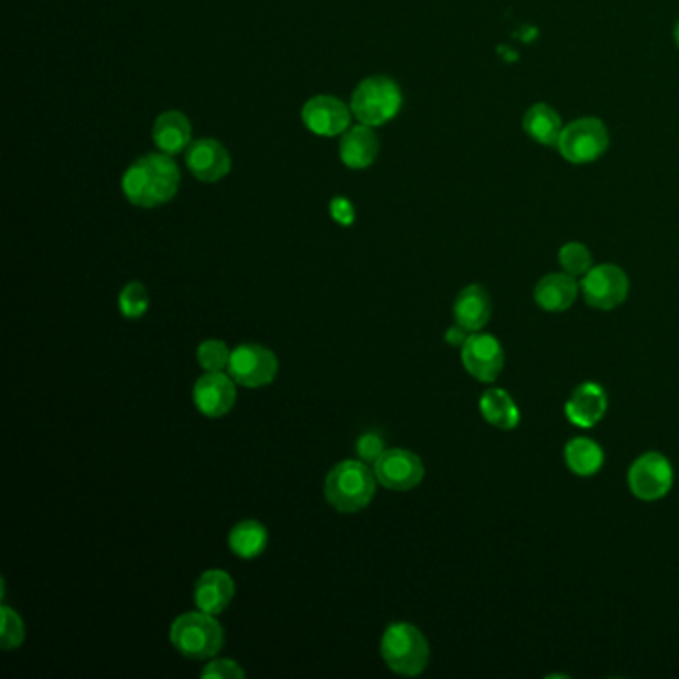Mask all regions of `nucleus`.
<instances>
[{
  "label": "nucleus",
  "instance_id": "obj_1",
  "mask_svg": "<svg viewBox=\"0 0 679 679\" xmlns=\"http://www.w3.org/2000/svg\"><path fill=\"white\" fill-rule=\"evenodd\" d=\"M180 187V170L170 155L148 154L138 158L122 177V192L138 207L164 206L174 200Z\"/></svg>",
  "mask_w": 679,
  "mask_h": 679
},
{
  "label": "nucleus",
  "instance_id": "obj_2",
  "mask_svg": "<svg viewBox=\"0 0 679 679\" xmlns=\"http://www.w3.org/2000/svg\"><path fill=\"white\" fill-rule=\"evenodd\" d=\"M377 476L363 461H343L325 478V498L335 510L353 515L367 508L375 496Z\"/></svg>",
  "mask_w": 679,
  "mask_h": 679
},
{
  "label": "nucleus",
  "instance_id": "obj_3",
  "mask_svg": "<svg viewBox=\"0 0 679 679\" xmlns=\"http://www.w3.org/2000/svg\"><path fill=\"white\" fill-rule=\"evenodd\" d=\"M170 639L175 651L187 659H209L224 648V628L216 617L206 612H187L175 617L170 628Z\"/></svg>",
  "mask_w": 679,
  "mask_h": 679
},
{
  "label": "nucleus",
  "instance_id": "obj_4",
  "mask_svg": "<svg viewBox=\"0 0 679 679\" xmlns=\"http://www.w3.org/2000/svg\"><path fill=\"white\" fill-rule=\"evenodd\" d=\"M381 656L395 673L412 678L429 666L431 648L421 629L407 622H397L382 634Z\"/></svg>",
  "mask_w": 679,
  "mask_h": 679
},
{
  "label": "nucleus",
  "instance_id": "obj_5",
  "mask_svg": "<svg viewBox=\"0 0 679 679\" xmlns=\"http://www.w3.org/2000/svg\"><path fill=\"white\" fill-rule=\"evenodd\" d=\"M401 88L389 76H369L360 80L351 98V112L370 128L391 122L401 112Z\"/></svg>",
  "mask_w": 679,
  "mask_h": 679
},
{
  "label": "nucleus",
  "instance_id": "obj_6",
  "mask_svg": "<svg viewBox=\"0 0 679 679\" xmlns=\"http://www.w3.org/2000/svg\"><path fill=\"white\" fill-rule=\"evenodd\" d=\"M610 144L606 126L597 118H580L564 126L558 150L570 164H590L602 158Z\"/></svg>",
  "mask_w": 679,
  "mask_h": 679
},
{
  "label": "nucleus",
  "instance_id": "obj_7",
  "mask_svg": "<svg viewBox=\"0 0 679 679\" xmlns=\"http://www.w3.org/2000/svg\"><path fill=\"white\" fill-rule=\"evenodd\" d=\"M279 363L273 351L256 343L239 345L231 351L227 373L229 377L247 389H258L273 382L278 375Z\"/></svg>",
  "mask_w": 679,
  "mask_h": 679
},
{
  "label": "nucleus",
  "instance_id": "obj_8",
  "mask_svg": "<svg viewBox=\"0 0 679 679\" xmlns=\"http://www.w3.org/2000/svg\"><path fill=\"white\" fill-rule=\"evenodd\" d=\"M628 484L629 491L639 500L654 503L669 493L673 484V468L664 454H642L629 468Z\"/></svg>",
  "mask_w": 679,
  "mask_h": 679
},
{
  "label": "nucleus",
  "instance_id": "obj_9",
  "mask_svg": "<svg viewBox=\"0 0 679 679\" xmlns=\"http://www.w3.org/2000/svg\"><path fill=\"white\" fill-rule=\"evenodd\" d=\"M628 276L624 273V269L612 263H602L590 269L582 279V293L588 305L602 311L622 305L628 298Z\"/></svg>",
  "mask_w": 679,
  "mask_h": 679
},
{
  "label": "nucleus",
  "instance_id": "obj_10",
  "mask_svg": "<svg viewBox=\"0 0 679 679\" xmlns=\"http://www.w3.org/2000/svg\"><path fill=\"white\" fill-rule=\"evenodd\" d=\"M375 476L377 483H381L389 491H412L419 486L424 476V466L417 454L405 449H385V453L377 459Z\"/></svg>",
  "mask_w": 679,
  "mask_h": 679
},
{
  "label": "nucleus",
  "instance_id": "obj_11",
  "mask_svg": "<svg viewBox=\"0 0 679 679\" xmlns=\"http://www.w3.org/2000/svg\"><path fill=\"white\" fill-rule=\"evenodd\" d=\"M351 114L353 112L349 106L341 103L340 98L320 94L305 103L301 110V120L309 132L323 138H333L343 136L349 130Z\"/></svg>",
  "mask_w": 679,
  "mask_h": 679
},
{
  "label": "nucleus",
  "instance_id": "obj_12",
  "mask_svg": "<svg viewBox=\"0 0 679 679\" xmlns=\"http://www.w3.org/2000/svg\"><path fill=\"white\" fill-rule=\"evenodd\" d=\"M463 365L474 379L496 381L505 367V351L500 341L488 333H471L463 345Z\"/></svg>",
  "mask_w": 679,
  "mask_h": 679
},
{
  "label": "nucleus",
  "instance_id": "obj_13",
  "mask_svg": "<svg viewBox=\"0 0 679 679\" xmlns=\"http://www.w3.org/2000/svg\"><path fill=\"white\" fill-rule=\"evenodd\" d=\"M185 164L200 182L214 184L229 174L231 158L226 146L219 144L214 138H202L187 146Z\"/></svg>",
  "mask_w": 679,
  "mask_h": 679
},
{
  "label": "nucleus",
  "instance_id": "obj_14",
  "mask_svg": "<svg viewBox=\"0 0 679 679\" xmlns=\"http://www.w3.org/2000/svg\"><path fill=\"white\" fill-rule=\"evenodd\" d=\"M236 381L231 377L219 373H206L200 377L194 387V402L197 411L209 419L224 417L236 405Z\"/></svg>",
  "mask_w": 679,
  "mask_h": 679
},
{
  "label": "nucleus",
  "instance_id": "obj_15",
  "mask_svg": "<svg viewBox=\"0 0 679 679\" xmlns=\"http://www.w3.org/2000/svg\"><path fill=\"white\" fill-rule=\"evenodd\" d=\"M607 409L606 392L597 382H584L572 392L567 402L568 421L580 429H590L604 419Z\"/></svg>",
  "mask_w": 679,
  "mask_h": 679
},
{
  "label": "nucleus",
  "instance_id": "obj_16",
  "mask_svg": "<svg viewBox=\"0 0 679 679\" xmlns=\"http://www.w3.org/2000/svg\"><path fill=\"white\" fill-rule=\"evenodd\" d=\"M234 596H236L234 580L224 570H207L200 576L194 588L196 606L212 616L222 614L231 604Z\"/></svg>",
  "mask_w": 679,
  "mask_h": 679
},
{
  "label": "nucleus",
  "instance_id": "obj_17",
  "mask_svg": "<svg viewBox=\"0 0 679 679\" xmlns=\"http://www.w3.org/2000/svg\"><path fill=\"white\" fill-rule=\"evenodd\" d=\"M379 154V140L370 126H353L341 138V162L351 170H365L373 165Z\"/></svg>",
  "mask_w": 679,
  "mask_h": 679
},
{
  "label": "nucleus",
  "instance_id": "obj_18",
  "mask_svg": "<svg viewBox=\"0 0 679 679\" xmlns=\"http://www.w3.org/2000/svg\"><path fill=\"white\" fill-rule=\"evenodd\" d=\"M491 295L483 285L464 288L454 301V320L468 333L483 330L491 320Z\"/></svg>",
  "mask_w": 679,
  "mask_h": 679
},
{
  "label": "nucleus",
  "instance_id": "obj_19",
  "mask_svg": "<svg viewBox=\"0 0 679 679\" xmlns=\"http://www.w3.org/2000/svg\"><path fill=\"white\" fill-rule=\"evenodd\" d=\"M152 138L160 152L168 155L180 154L192 142V123L185 114L168 110L155 118Z\"/></svg>",
  "mask_w": 679,
  "mask_h": 679
},
{
  "label": "nucleus",
  "instance_id": "obj_20",
  "mask_svg": "<svg viewBox=\"0 0 679 679\" xmlns=\"http://www.w3.org/2000/svg\"><path fill=\"white\" fill-rule=\"evenodd\" d=\"M576 278L564 273H550L538 281L535 289V301L550 313H560L574 305L578 298Z\"/></svg>",
  "mask_w": 679,
  "mask_h": 679
},
{
  "label": "nucleus",
  "instance_id": "obj_21",
  "mask_svg": "<svg viewBox=\"0 0 679 679\" xmlns=\"http://www.w3.org/2000/svg\"><path fill=\"white\" fill-rule=\"evenodd\" d=\"M526 134L530 136L535 142L542 146H558L560 134L564 130L560 114L556 112L548 104H535L525 114Z\"/></svg>",
  "mask_w": 679,
  "mask_h": 679
},
{
  "label": "nucleus",
  "instance_id": "obj_22",
  "mask_svg": "<svg viewBox=\"0 0 679 679\" xmlns=\"http://www.w3.org/2000/svg\"><path fill=\"white\" fill-rule=\"evenodd\" d=\"M227 542H229L231 552L239 558L244 560L258 558L268 548V528L258 520H244L231 528Z\"/></svg>",
  "mask_w": 679,
  "mask_h": 679
},
{
  "label": "nucleus",
  "instance_id": "obj_23",
  "mask_svg": "<svg viewBox=\"0 0 679 679\" xmlns=\"http://www.w3.org/2000/svg\"><path fill=\"white\" fill-rule=\"evenodd\" d=\"M481 412L486 421L503 431L516 429L520 422V411L505 389H491L484 392L481 399Z\"/></svg>",
  "mask_w": 679,
  "mask_h": 679
},
{
  "label": "nucleus",
  "instance_id": "obj_24",
  "mask_svg": "<svg viewBox=\"0 0 679 679\" xmlns=\"http://www.w3.org/2000/svg\"><path fill=\"white\" fill-rule=\"evenodd\" d=\"M568 468L576 476H594L604 464V451L592 439L578 436L567 444L564 451Z\"/></svg>",
  "mask_w": 679,
  "mask_h": 679
},
{
  "label": "nucleus",
  "instance_id": "obj_25",
  "mask_svg": "<svg viewBox=\"0 0 679 679\" xmlns=\"http://www.w3.org/2000/svg\"><path fill=\"white\" fill-rule=\"evenodd\" d=\"M118 305H120L123 317H128V320H138V317L146 315L148 305H150V298H148V289L144 288V283H140V281L128 283L118 298Z\"/></svg>",
  "mask_w": 679,
  "mask_h": 679
},
{
  "label": "nucleus",
  "instance_id": "obj_26",
  "mask_svg": "<svg viewBox=\"0 0 679 679\" xmlns=\"http://www.w3.org/2000/svg\"><path fill=\"white\" fill-rule=\"evenodd\" d=\"M558 259H560L562 269L572 278H580V276L584 278L588 271L592 269V254L588 251L586 246H582L578 241H572V244L562 247L560 254H558Z\"/></svg>",
  "mask_w": 679,
  "mask_h": 679
},
{
  "label": "nucleus",
  "instance_id": "obj_27",
  "mask_svg": "<svg viewBox=\"0 0 679 679\" xmlns=\"http://www.w3.org/2000/svg\"><path fill=\"white\" fill-rule=\"evenodd\" d=\"M231 351L224 341L207 340L197 347V360L206 373H219L227 369Z\"/></svg>",
  "mask_w": 679,
  "mask_h": 679
},
{
  "label": "nucleus",
  "instance_id": "obj_28",
  "mask_svg": "<svg viewBox=\"0 0 679 679\" xmlns=\"http://www.w3.org/2000/svg\"><path fill=\"white\" fill-rule=\"evenodd\" d=\"M0 616H2V632H0L2 648L7 651L21 648L24 642V624L21 616L9 606L0 607Z\"/></svg>",
  "mask_w": 679,
  "mask_h": 679
},
{
  "label": "nucleus",
  "instance_id": "obj_29",
  "mask_svg": "<svg viewBox=\"0 0 679 679\" xmlns=\"http://www.w3.org/2000/svg\"><path fill=\"white\" fill-rule=\"evenodd\" d=\"M382 453H385V443L377 432H365L363 436H359L357 454L363 463L375 464Z\"/></svg>",
  "mask_w": 679,
  "mask_h": 679
},
{
  "label": "nucleus",
  "instance_id": "obj_30",
  "mask_svg": "<svg viewBox=\"0 0 679 679\" xmlns=\"http://www.w3.org/2000/svg\"><path fill=\"white\" fill-rule=\"evenodd\" d=\"M202 676L204 678L239 679L246 676V671L239 668V664H236L234 659H216L207 664Z\"/></svg>",
  "mask_w": 679,
  "mask_h": 679
},
{
  "label": "nucleus",
  "instance_id": "obj_31",
  "mask_svg": "<svg viewBox=\"0 0 679 679\" xmlns=\"http://www.w3.org/2000/svg\"><path fill=\"white\" fill-rule=\"evenodd\" d=\"M331 216L335 222H340L341 226H351L355 222V209L349 200L345 197H335L331 202Z\"/></svg>",
  "mask_w": 679,
  "mask_h": 679
},
{
  "label": "nucleus",
  "instance_id": "obj_32",
  "mask_svg": "<svg viewBox=\"0 0 679 679\" xmlns=\"http://www.w3.org/2000/svg\"><path fill=\"white\" fill-rule=\"evenodd\" d=\"M468 331L463 330L461 325H454L451 330L446 331V335H444V340L449 345H453V347H463L464 341L468 340Z\"/></svg>",
  "mask_w": 679,
  "mask_h": 679
},
{
  "label": "nucleus",
  "instance_id": "obj_33",
  "mask_svg": "<svg viewBox=\"0 0 679 679\" xmlns=\"http://www.w3.org/2000/svg\"><path fill=\"white\" fill-rule=\"evenodd\" d=\"M676 42H678V46H679V22H678V26H676Z\"/></svg>",
  "mask_w": 679,
  "mask_h": 679
}]
</instances>
